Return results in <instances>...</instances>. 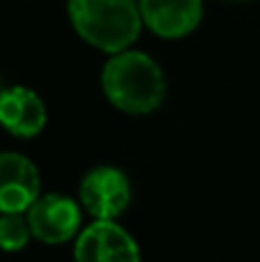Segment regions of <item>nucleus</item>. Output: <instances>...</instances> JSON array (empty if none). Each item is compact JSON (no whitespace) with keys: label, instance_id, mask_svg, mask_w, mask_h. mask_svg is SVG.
Returning <instances> with one entry per match:
<instances>
[{"label":"nucleus","instance_id":"f257e3e1","mask_svg":"<svg viewBox=\"0 0 260 262\" xmlns=\"http://www.w3.org/2000/svg\"><path fill=\"white\" fill-rule=\"evenodd\" d=\"M104 95L115 108L132 115H145L159 108L166 97L161 67L141 51L113 53L101 72Z\"/></svg>","mask_w":260,"mask_h":262},{"label":"nucleus","instance_id":"f03ea898","mask_svg":"<svg viewBox=\"0 0 260 262\" xmlns=\"http://www.w3.org/2000/svg\"><path fill=\"white\" fill-rule=\"evenodd\" d=\"M72 26L90 46L120 53L136 41L143 18L134 0H69Z\"/></svg>","mask_w":260,"mask_h":262},{"label":"nucleus","instance_id":"7ed1b4c3","mask_svg":"<svg viewBox=\"0 0 260 262\" xmlns=\"http://www.w3.org/2000/svg\"><path fill=\"white\" fill-rule=\"evenodd\" d=\"M76 262H141V251L129 230L115 219H95L76 235Z\"/></svg>","mask_w":260,"mask_h":262},{"label":"nucleus","instance_id":"20e7f679","mask_svg":"<svg viewBox=\"0 0 260 262\" xmlns=\"http://www.w3.org/2000/svg\"><path fill=\"white\" fill-rule=\"evenodd\" d=\"M78 198L92 219H118L132 203V184L122 170L99 166L81 180Z\"/></svg>","mask_w":260,"mask_h":262},{"label":"nucleus","instance_id":"39448f33","mask_svg":"<svg viewBox=\"0 0 260 262\" xmlns=\"http://www.w3.org/2000/svg\"><path fill=\"white\" fill-rule=\"evenodd\" d=\"M32 237L44 244H64L81 228V207L64 193H44L26 212Z\"/></svg>","mask_w":260,"mask_h":262},{"label":"nucleus","instance_id":"423d86ee","mask_svg":"<svg viewBox=\"0 0 260 262\" xmlns=\"http://www.w3.org/2000/svg\"><path fill=\"white\" fill-rule=\"evenodd\" d=\"M39 170L18 152H0V214L28 212L39 198Z\"/></svg>","mask_w":260,"mask_h":262},{"label":"nucleus","instance_id":"0eeeda50","mask_svg":"<svg viewBox=\"0 0 260 262\" xmlns=\"http://www.w3.org/2000/svg\"><path fill=\"white\" fill-rule=\"evenodd\" d=\"M138 9L143 23L166 39L187 37L203 18V0H138Z\"/></svg>","mask_w":260,"mask_h":262},{"label":"nucleus","instance_id":"6e6552de","mask_svg":"<svg viewBox=\"0 0 260 262\" xmlns=\"http://www.w3.org/2000/svg\"><path fill=\"white\" fill-rule=\"evenodd\" d=\"M0 124L16 138H35L46 124V106L30 88L14 85L0 92Z\"/></svg>","mask_w":260,"mask_h":262},{"label":"nucleus","instance_id":"1a4fd4ad","mask_svg":"<svg viewBox=\"0 0 260 262\" xmlns=\"http://www.w3.org/2000/svg\"><path fill=\"white\" fill-rule=\"evenodd\" d=\"M32 237L30 223L23 212H9L0 214V249L7 253H16L28 246Z\"/></svg>","mask_w":260,"mask_h":262},{"label":"nucleus","instance_id":"9d476101","mask_svg":"<svg viewBox=\"0 0 260 262\" xmlns=\"http://www.w3.org/2000/svg\"><path fill=\"white\" fill-rule=\"evenodd\" d=\"M0 92H3V88H0Z\"/></svg>","mask_w":260,"mask_h":262}]
</instances>
